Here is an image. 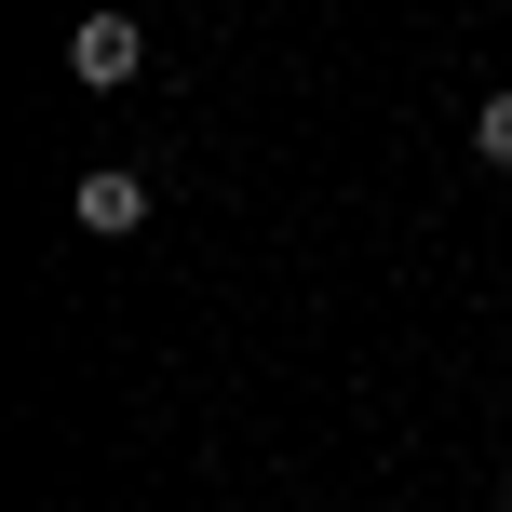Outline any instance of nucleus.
<instances>
[{"mask_svg": "<svg viewBox=\"0 0 512 512\" xmlns=\"http://www.w3.org/2000/svg\"><path fill=\"white\" fill-rule=\"evenodd\" d=\"M135 68H149V27H135V14H81L68 27V81H81V95H122Z\"/></svg>", "mask_w": 512, "mask_h": 512, "instance_id": "1", "label": "nucleus"}, {"mask_svg": "<svg viewBox=\"0 0 512 512\" xmlns=\"http://www.w3.org/2000/svg\"><path fill=\"white\" fill-rule=\"evenodd\" d=\"M81 230H95V243L149 230V176H122V162H95V176H81Z\"/></svg>", "mask_w": 512, "mask_h": 512, "instance_id": "2", "label": "nucleus"}, {"mask_svg": "<svg viewBox=\"0 0 512 512\" xmlns=\"http://www.w3.org/2000/svg\"><path fill=\"white\" fill-rule=\"evenodd\" d=\"M472 149H486V162H499V176H512V81H499V95H486V108H472Z\"/></svg>", "mask_w": 512, "mask_h": 512, "instance_id": "3", "label": "nucleus"}]
</instances>
